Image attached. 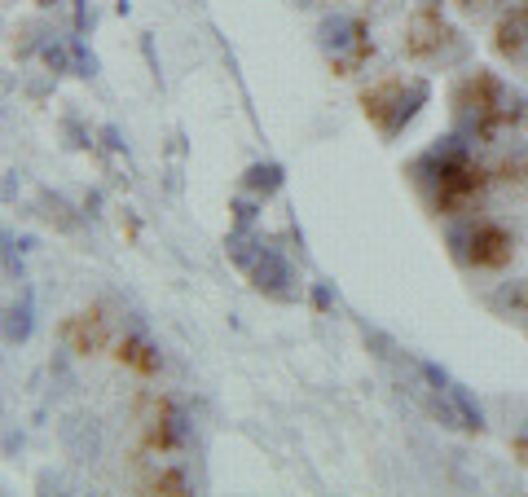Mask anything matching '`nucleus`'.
I'll use <instances>...</instances> for the list:
<instances>
[{
  "instance_id": "f257e3e1",
  "label": "nucleus",
  "mask_w": 528,
  "mask_h": 497,
  "mask_svg": "<svg viewBox=\"0 0 528 497\" xmlns=\"http://www.w3.org/2000/svg\"><path fill=\"white\" fill-rule=\"evenodd\" d=\"M322 49H326L330 71L335 75H357L361 66L374 58L370 31L361 18H326L322 22Z\"/></svg>"
},
{
  "instance_id": "f03ea898",
  "label": "nucleus",
  "mask_w": 528,
  "mask_h": 497,
  "mask_svg": "<svg viewBox=\"0 0 528 497\" xmlns=\"http://www.w3.org/2000/svg\"><path fill=\"white\" fill-rule=\"evenodd\" d=\"M361 102H366V115L392 137V132L401 128V124H410L414 102H423V84H414L410 93H405L401 80H383V84H374L370 93L361 97Z\"/></svg>"
},
{
  "instance_id": "7ed1b4c3",
  "label": "nucleus",
  "mask_w": 528,
  "mask_h": 497,
  "mask_svg": "<svg viewBox=\"0 0 528 497\" xmlns=\"http://www.w3.org/2000/svg\"><path fill=\"white\" fill-rule=\"evenodd\" d=\"M449 40H454V31H449L440 5H436V0H423V5L414 9L410 27H405V53H410L414 62H432V58L445 53Z\"/></svg>"
},
{
  "instance_id": "20e7f679",
  "label": "nucleus",
  "mask_w": 528,
  "mask_h": 497,
  "mask_svg": "<svg viewBox=\"0 0 528 497\" xmlns=\"http://www.w3.org/2000/svg\"><path fill=\"white\" fill-rule=\"evenodd\" d=\"M454 102L458 110L467 119H480V115H502V110H511L520 97L506 88L498 75H489V71H476V75H467V80L458 84V93H454Z\"/></svg>"
},
{
  "instance_id": "39448f33",
  "label": "nucleus",
  "mask_w": 528,
  "mask_h": 497,
  "mask_svg": "<svg viewBox=\"0 0 528 497\" xmlns=\"http://www.w3.org/2000/svg\"><path fill=\"white\" fill-rule=\"evenodd\" d=\"M467 260L476 264V269H506L515 256V238L511 229L493 225V220H471L467 225Z\"/></svg>"
},
{
  "instance_id": "423d86ee",
  "label": "nucleus",
  "mask_w": 528,
  "mask_h": 497,
  "mask_svg": "<svg viewBox=\"0 0 528 497\" xmlns=\"http://www.w3.org/2000/svg\"><path fill=\"white\" fill-rule=\"evenodd\" d=\"M185 440H190V418H185V410L172 396H159L146 418V445L154 454H176Z\"/></svg>"
},
{
  "instance_id": "0eeeda50",
  "label": "nucleus",
  "mask_w": 528,
  "mask_h": 497,
  "mask_svg": "<svg viewBox=\"0 0 528 497\" xmlns=\"http://www.w3.org/2000/svg\"><path fill=\"white\" fill-rule=\"evenodd\" d=\"M62 335H66V344H71V352H80V357H97V352L110 348V339H115V326H110L106 308L93 304V308H80L75 317H66Z\"/></svg>"
},
{
  "instance_id": "6e6552de",
  "label": "nucleus",
  "mask_w": 528,
  "mask_h": 497,
  "mask_svg": "<svg viewBox=\"0 0 528 497\" xmlns=\"http://www.w3.org/2000/svg\"><path fill=\"white\" fill-rule=\"evenodd\" d=\"M115 361H119V366H128L132 374H146V379H150V374H159V366H163L159 348H154L146 335H124V339H119Z\"/></svg>"
},
{
  "instance_id": "1a4fd4ad",
  "label": "nucleus",
  "mask_w": 528,
  "mask_h": 497,
  "mask_svg": "<svg viewBox=\"0 0 528 497\" xmlns=\"http://www.w3.org/2000/svg\"><path fill=\"white\" fill-rule=\"evenodd\" d=\"M493 49L502 53V58H524L528 53V22L515 14V9H506V14L498 18V27H493Z\"/></svg>"
},
{
  "instance_id": "9d476101",
  "label": "nucleus",
  "mask_w": 528,
  "mask_h": 497,
  "mask_svg": "<svg viewBox=\"0 0 528 497\" xmlns=\"http://www.w3.org/2000/svg\"><path fill=\"white\" fill-rule=\"evenodd\" d=\"M146 489L150 493H190V480H185V471H176V467H159L146 476Z\"/></svg>"
},
{
  "instance_id": "9b49d317",
  "label": "nucleus",
  "mask_w": 528,
  "mask_h": 497,
  "mask_svg": "<svg viewBox=\"0 0 528 497\" xmlns=\"http://www.w3.org/2000/svg\"><path fill=\"white\" fill-rule=\"evenodd\" d=\"M506 300H511L515 308H524V313H528V278H524L520 286H515V291H506Z\"/></svg>"
},
{
  "instance_id": "f8f14e48",
  "label": "nucleus",
  "mask_w": 528,
  "mask_h": 497,
  "mask_svg": "<svg viewBox=\"0 0 528 497\" xmlns=\"http://www.w3.org/2000/svg\"><path fill=\"white\" fill-rule=\"evenodd\" d=\"M484 5H489V0H458V9H467V14L471 9H484Z\"/></svg>"
},
{
  "instance_id": "ddd939ff",
  "label": "nucleus",
  "mask_w": 528,
  "mask_h": 497,
  "mask_svg": "<svg viewBox=\"0 0 528 497\" xmlns=\"http://www.w3.org/2000/svg\"><path fill=\"white\" fill-rule=\"evenodd\" d=\"M515 454H520V462L528 467V440H515Z\"/></svg>"
},
{
  "instance_id": "4468645a",
  "label": "nucleus",
  "mask_w": 528,
  "mask_h": 497,
  "mask_svg": "<svg viewBox=\"0 0 528 497\" xmlns=\"http://www.w3.org/2000/svg\"><path fill=\"white\" fill-rule=\"evenodd\" d=\"M511 9H515V14H520L524 22H528V0H511Z\"/></svg>"
}]
</instances>
